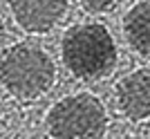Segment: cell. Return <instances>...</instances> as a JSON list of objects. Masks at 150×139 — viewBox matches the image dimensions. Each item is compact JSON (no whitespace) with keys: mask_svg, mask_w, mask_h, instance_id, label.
Wrapping results in <instances>:
<instances>
[{"mask_svg":"<svg viewBox=\"0 0 150 139\" xmlns=\"http://www.w3.org/2000/svg\"><path fill=\"white\" fill-rule=\"evenodd\" d=\"M65 67L83 81L105 79L119 61L112 34L101 23H81L69 27L61 40Z\"/></svg>","mask_w":150,"mask_h":139,"instance_id":"cell-1","label":"cell"},{"mask_svg":"<svg viewBox=\"0 0 150 139\" xmlns=\"http://www.w3.org/2000/svg\"><path fill=\"white\" fill-rule=\"evenodd\" d=\"M56 81V65L43 47L16 43L0 58V83L20 101L47 94Z\"/></svg>","mask_w":150,"mask_h":139,"instance_id":"cell-2","label":"cell"},{"mask_svg":"<svg viewBox=\"0 0 150 139\" xmlns=\"http://www.w3.org/2000/svg\"><path fill=\"white\" fill-rule=\"evenodd\" d=\"M45 123L52 139H101L108 130V112L99 96L79 92L54 103Z\"/></svg>","mask_w":150,"mask_h":139,"instance_id":"cell-3","label":"cell"},{"mask_svg":"<svg viewBox=\"0 0 150 139\" xmlns=\"http://www.w3.org/2000/svg\"><path fill=\"white\" fill-rule=\"evenodd\" d=\"M20 29L29 34H47L65 18L69 0H7Z\"/></svg>","mask_w":150,"mask_h":139,"instance_id":"cell-4","label":"cell"},{"mask_svg":"<svg viewBox=\"0 0 150 139\" xmlns=\"http://www.w3.org/2000/svg\"><path fill=\"white\" fill-rule=\"evenodd\" d=\"M117 106L130 121L150 117V67H139L117 83Z\"/></svg>","mask_w":150,"mask_h":139,"instance_id":"cell-5","label":"cell"},{"mask_svg":"<svg viewBox=\"0 0 150 139\" xmlns=\"http://www.w3.org/2000/svg\"><path fill=\"white\" fill-rule=\"evenodd\" d=\"M123 36L139 56L150 58V0H141L125 11Z\"/></svg>","mask_w":150,"mask_h":139,"instance_id":"cell-6","label":"cell"},{"mask_svg":"<svg viewBox=\"0 0 150 139\" xmlns=\"http://www.w3.org/2000/svg\"><path fill=\"white\" fill-rule=\"evenodd\" d=\"M81 5L90 13H103V11L114 9V7L119 5V0H81Z\"/></svg>","mask_w":150,"mask_h":139,"instance_id":"cell-7","label":"cell"},{"mask_svg":"<svg viewBox=\"0 0 150 139\" xmlns=\"http://www.w3.org/2000/svg\"><path fill=\"white\" fill-rule=\"evenodd\" d=\"M5 40V25H2V18H0V45Z\"/></svg>","mask_w":150,"mask_h":139,"instance_id":"cell-8","label":"cell"},{"mask_svg":"<svg viewBox=\"0 0 150 139\" xmlns=\"http://www.w3.org/2000/svg\"><path fill=\"white\" fill-rule=\"evenodd\" d=\"M121 139H137V137H121Z\"/></svg>","mask_w":150,"mask_h":139,"instance_id":"cell-9","label":"cell"}]
</instances>
